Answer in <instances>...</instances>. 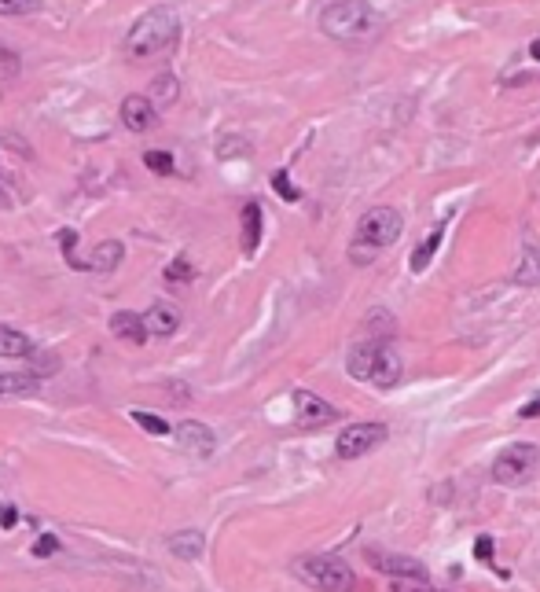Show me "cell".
Returning <instances> with one entry per match:
<instances>
[{
  "label": "cell",
  "instance_id": "12",
  "mask_svg": "<svg viewBox=\"0 0 540 592\" xmlns=\"http://www.w3.org/2000/svg\"><path fill=\"white\" fill-rule=\"evenodd\" d=\"M111 331L118 335V339L133 342V346H144V342L151 339V331H147L144 317H140V313H129V309H122V313H111Z\"/></svg>",
  "mask_w": 540,
  "mask_h": 592
},
{
  "label": "cell",
  "instance_id": "33",
  "mask_svg": "<svg viewBox=\"0 0 540 592\" xmlns=\"http://www.w3.org/2000/svg\"><path fill=\"white\" fill-rule=\"evenodd\" d=\"M394 592H434V589H401V585H397Z\"/></svg>",
  "mask_w": 540,
  "mask_h": 592
},
{
  "label": "cell",
  "instance_id": "19",
  "mask_svg": "<svg viewBox=\"0 0 540 592\" xmlns=\"http://www.w3.org/2000/svg\"><path fill=\"white\" fill-rule=\"evenodd\" d=\"M41 376L34 372H0V398H12V394H30L37 390Z\"/></svg>",
  "mask_w": 540,
  "mask_h": 592
},
{
  "label": "cell",
  "instance_id": "23",
  "mask_svg": "<svg viewBox=\"0 0 540 592\" xmlns=\"http://www.w3.org/2000/svg\"><path fill=\"white\" fill-rule=\"evenodd\" d=\"M41 12V0H0V15L4 19H19V15Z\"/></svg>",
  "mask_w": 540,
  "mask_h": 592
},
{
  "label": "cell",
  "instance_id": "30",
  "mask_svg": "<svg viewBox=\"0 0 540 592\" xmlns=\"http://www.w3.org/2000/svg\"><path fill=\"white\" fill-rule=\"evenodd\" d=\"M518 416H522V420H533V416H540V398L526 401V405H522V409H518Z\"/></svg>",
  "mask_w": 540,
  "mask_h": 592
},
{
  "label": "cell",
  "instance_id": "8",
  "mask_svg": "<svg viewBox=\"0 0 540 592\" xmlns=\"http://www.w3.org/2000/svg\"><path fill=\"white\" fill-rule=\"evenodd\" d=\"M294 409H298V423L302 427H324L338 416L335 405H327L313 390H294Z\"/></svg>",
  "mask_w": 540,
  "mask_h": 592
},
{
  "label": "cell",
  "instance_id": "20",
  "mask_svg": "<svg viewBox=\"0 0 540 592\" xmlns=\"http://www.w3.org/2000/svg\"><path fill=\"white\" fill-rule=\"evenodd\" d=\"M375 567L386 570V574H397V578H419V581L427 578V567L416 563V559H405V556H383Z\"/></svg>",
  "mask_w": 540,
  "mask_h": 592
},
{
  "label": "cell",
  "instance_id": "10",
  "mask_svg": "<svg viewBox=\"0 0 540 592\" xmlns=\"http://www.w3.org/2000/svg\"><path fill=\"white\" fill-rule=\"evenodd\" d=\"M177 442L188 449L192 456H210L214 453V445H217V438H214V431L206 427V423H199V420H184V423H177Z\"/></svg>",
  "mask_w": 540,
  "mask_h": 592
},
{
  "label": "cell",
  "instance_id": "31",
  "mask_svg": "<svg viewBox=\"0 0 540 592\" xmlns=\"http://www.w3.org/2000/svg\"><path fill=\"white\" fill-rule=\"evenodd\" d=\"M15 519H19V512H15L12 504H0V526H12Z\"/></svg>",
  "mask_w": 540,
  "mask_h": 592
},
{
  "label": "cell",
  "instance_id": "17",
  "mask_svg": "<svg viewBox=\"0 0 540 592\" xmlns=\"http://www.w3.org/2000/svg\"><path fill=\"white\" fill-rule=\"evenodd\" d=\"M518 287H540V251L533 243L522 247V262H518L515 276H511Z\"/></svg>",
  "mask_w": 540,
  "mask_h": 592
},
{
  "label": "cell",
  "instance_id": "7",
  "mask_svg": "<svg viewBox=\"0 0 540 592\" xmlns=\"http://www.w3.org/2000/svg\"><path fill=\"white\" fill-rule=\"evenodd\" d=\"M386 423H349L346 431L338 434L335 442V453L342 456V460H357V456L372 453L375 445L386 442Z\"/></svg>",
  "mask_w": 540,
  "mask_h": 592
},
{
  "label": "cell",
  "instance_id": "26",
  "mask_svg": "<svg viewBox=\"0 0 540 592\" xmlns=\"http://www.w3.org/2000/svg\"><path fill=\"white\" fill-rule=\"evenodd\" d=\"M272 188H276V192H280L283 199H287V203H298V199H302V192H298V188L291 184L287 170H276V173H272Z\"/></svg>",
  "mask_w": 540,
  "mask_h": 592
},
{
  "label": "cell",
  "instance_id": "4",
  "mask_svg": "<svg viewBox=\"0 0 540 592\" xmlns=\"http://www.w3.org/2000/svg\"><path fill=\"white\" fill-rule=\"evenodd\" d=\"M375 26H379V15L368 0H335L320 12V34L342 45H357L364 37H372Z\"/></svg>",
  "mask_w": 540,
  "mask_h": 592
},
{
  "label": "cell",
  "instance_id": "6",
  "mask_svg": "<svg viewBox=\"0 0 540 592\" xmlns=\"http://www.w3.org/2000/svg\"><path fill=\"white\" fill-rule=\"evenodd\" d=\"M540 449L533 442H515L507 445L504 453L493 460V482L496 486H526L537 475Z\"/></svg>",
  "mask_w": 540,
  "mask_h": 592
},
{
  "label": "cell",
  "instance_id": "28",
  "mask_svg": "<svg viewBox=\"0 0 540 592\" xmlns=\"http://www.w3.org/2000/svg\"><path fill=\"white\" fill-rule=\"evenodd\" d=\"M474 556L482 559V563H493V537L482 534L478 541H474Z\"/></svg>",
  "mask_w": 540,
  "mask_h": 592
},
{
  "label": "cell",
  "instance_id": "9",
  "mask_svg": "<svg viewBox=\"0 0 540 592\" xmlns=\"http://www.w3.org/2000/svg\"><path fill=\"white\" fill-rule=\"evenodd\" d=\"M158 122V107L147 96H129L122 103V126L129 133H147V129H155Z\"/></svg>",
  "mask_w": 540,
  "mask_h": 592
},
{
  "label": "cell",
  "instance_id": "14",
  "mask_svg": "<svg viewBox=\"0 0 540 592\" xmlns=\"http://www.w3.org/2000/svg\"><path fill=\"white\" fill-rule=\"evenodd\" d=\"M169 552L177 559H184V563H192V559L203 556V548H206V537L203 530H180V534H169Z\"/></svg>",
  "mask_w": 540,
  "mask_h": 592
},
{
  "label": "cell",
  "instance_id": "27",
  "mask_svg": "<svg viewBox=\"0 0 540 592\" xmlns=\"http://www.w3.org/2000/svg\"><path fill=\"white\" fill-rule=\"evenodd\" d=\"M247 151H250L247 140H221V151H217V155H221V159H236V155H247Z\"/></svg>",
  "mask_w": 540,
  "mask_h": 592
},
{
  "label": "cell",
  "instance_id": "29",
  "mask_svg": "<svg viewBox=\"0 0 540 592\" xmlns=\"http://www.w3.org/2000/svg\"><path fill=\"white\" fill-rule=\"evenodd\" d=\"M56 548H59L56 537L45 534V537H41V541H37V545H34V556H48V552H56Z\"/></svg>",
  "mask_w": 540,
  "mask_h": 592
},
{
  "label": "cell",
  "instance_id": "25",
  "mask_svg": "<svg viewBox=\"0 0 540 592\" xmlns=\"http://www.w3.org/2000/svg\"><path fill=\"white\" fill-rule=\"evenodd\" d=\"M144 166L151 173L169 177V173H173V155H169V151H144Z\"/></svg>",
  "mask_w": 540,
  "mask_h": 592
},
{
  "label": "cell",
  "instance_id": "21",
  "mask_svg": "<svg viewBox=\"0 0 540 592\" xmlns=\"http://www.w3.org/2000/svg\"><path fill=\"white\" fill-rule=\"evenodd\" d=\"M261 243V206L247 203L243 206V251L254 254Z\"/></svg>",
  "mask_w": 540,
  "mask_h": 592
},
{
  "label": "cell",
  "instance_id": "18",
  "mask_svg": "<svg viewBox=\"0 0 540 592\" xmlns=\"http://www.w3.org/2000/svg\"><path fill=\"white\" fill-rule=\"evenodd\" d=\"M0 357H34V342L23 331L0 324Z\"/></svg>",
  "mask_w": 540,
  "mask_h": 592
},
{
  "label": "cell",
  "instance_id": "2",
  "mask_svg": "<svg viewBox=\"0 0 540 592\" xmlns=\"http://www.w3.org/2000/svg\"><path fill=\"white\" fill-rule=\"evenodd\" d=\"M405 232V214L397 206H372L368 214L360 217L353 247H349V262L353 265H368L375 262L386 247H394Z\"/></svg>",
  "mask_w": 540,
  "mask_h": 592
},
{
  "label": "cell",
  "instance_id": "11",
  "mask_svg": "<svg viewBox=\"0 0 540 592\" xmlns=\"http://www.w3.org/2000/svg\"><path fill=\"white\" fill-rule=\"evenodd\" d=\"M122 258H125V247H122V240H103V243H96L92 247V254L85 258V273H111V269H118L122 265Z\"/></svg>",
  "mask_w": 540,
  "mask_h": 592
},
{
  "label": "cell",
  "instance_id": "1",
  "mask_svg": "<svg viewBox=\"0 0 540 592\" xmlns=\"http://www.w3.org/2000/svg\"><path fill=\"white\" fill-rule=\"evenodd\" d=\"M177 37H180V19L169 4L147 8V12L129 26V34H125V56L155 59L177 45Z\"/></svg>",
  "mask_w": 540,
  "mask_h": 592
},
{
  "label": "cell",
  "instance_id": "24",
  "mask_svg": "<svg viewBox=\"0 0 540 592\" xmlns=\"http://www.w3.org/2000/svg\"><path fill=\"white\" fill-rule=\"evenodd\" d=\"M188 280H195V269L188 258H177V262L166 265V284H188Z\"/></svg>",
  "mask_w": 540,
  "mask_h": 592
},
{
  "label": "cell",
  "instance_id": "3",
  "mask_svg": "<svg viewBox=\"0 0 540 592\" xmlns=\"http://www.w3.org/2000/svg\"><path fill=\"white\" fill-rule=\"evenodd\" d=\"M346 372L353 379H360V383H372V387L390 390V387L401 383L405 365H401L397 350L390 346V339H364L349 350Z\"/></svg>",
  "mask_w": 540,
  "mask_h": 592
},
{
  "label": "cell",
  "instance_id": "13",
  "mask_svg": "<svg viewBox=\"0 0 540 592\" xmlns=\"http://www.w3.org/2000/svg\"><path fill=\"white\" fill-rule=\"evenodd\" d=\"M144 324L151 335H158V339H169L173 331L180 328V309L169 306V302H155V306L144 313Z\"/></svg>",
  "mask_w": 540,
  "mask_h": 592
},
{
  "label": "cell",
  "instance_id": "5",
  "mask_svg": "<svg viewBox=\"0 0 540 592\" xmlns=\"http://www.w3.org/2000/svg\"><path fill=\"white\" fill-rule=\"evenodd\" d=\"M294 574L313 585L320 592H353L357 589V574L349 563H342L338 556H302L294 563Z\"/></svg>",
  "mask_w": 540,
  "mask_h": 592
},
{
  "label": "cell",
  "instance_id": "32",
  "mask_svg": "<svg viewBox=\"0 0 540 592\" xmlns=\"http://www.w3.org/2000/svg\"><path fill=\"white\" fill-rule=\"evenodd\" d=\"M529 56H533V59L540 63V41H533V45H529Z\"/></svg>",
  "mask_w": 540,
  "mask_h": 592
},
{
  "label": "cell",
  "instance_id": "16",
  "mask_svg": "<svg viewBox=\"0 0 540 592\" xmlns=\"http://www.w3.org/2000/svg\"><path fill=\"white\" fill-rule=\"evenodd\" d=\"M441 236H445V225H434L430 228V236L423 243H419L416 251H412V258H408V265H412V273H427L430 262H434V254H438L441 247Z\"/></svg>",
  "mask_w": 540,
  "mask_h": 592
},
{
  "label": "cell",
  "instance_id": "15",
  "mask_svg": "<svg viewBox=\"0 0 540 592\" xmlns=\"http://www.w3.org/2000/svg\"><path fill=\"white\" fill-rule=\"evenodd\" d=\"M147 100L155 103V107H173V103L180 100V81L169 74V70H162V74H155V81L147 85Z\"/></svg>",
  "mask_w": 540,
  "mask_h": 592
},
{
  "label": "cell",
  "instance_id": "22",
  "mask_svg": "<svg viewBox=\"0 0 540 592\" xmlns=\"http://www.w3.org/2000/svg\"><path fill=\"white\" fill-rule=\"evenodd\" d=\"M129 416H133V423L140 427V431L158 434V438H162V434H169V423H166V420H158L155 412H140V409H133Z\"/></svg>",
  "mask_w": 540,
  "mask_h": 592
}]
</instances>
